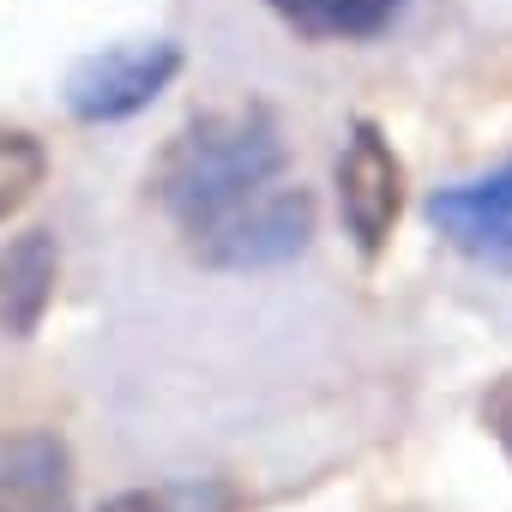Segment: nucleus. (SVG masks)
I'll return each instance as SVG.
<instances>
[{
    "label": "nucleus",
    "mask_w": 512,
    "mask_h": 512,
    "mask_svg": "<svg viewBox=\"0 0 512 512\" xmlns=\"http://www.w3.org/2000/svg\"><path fill=\"white\" fill-rule=\"evenodd\" d=\"M151 199L211 272L284 266L314 235V193L290 175V145L266 103L193 115L163 145Z\"/></svg>",
    "instance_id": "1"
},
{
    "label": "nucleus",
    "mask_w": 512,
    "mask_h": 512,
    "mask_svg": "<svg viewBox=\"0 0 512 512\" xmlns=\"http://www.w3.org/2000/svg\"><path fill=\"white\" fill-rule=\"evenodd\" d=\"M338 211H344L350 241L362 247V260H380V247L392 241L398 211H404V163H398L392 139L374 121H356L350 139H344V157H338Z\"/></svg>",
    "instance_id": "2"
},
{
    "label": "nucleus",
    "mask_w": 512,
    "mask_h": 512,
    "mask_svg": "<svg viewBox=\"0 0 512 512\" xmlns=\"http://www.w3.org/2000/svg\"><path fill=\"white\" fill-rule=\"evenodd\" d=\"M181 73V49L175 43H163V37H151V43H121V49H103V55H91V61H79L73 67V79H67V109L79 115V121H127V115H139L169 79Z\"/></svg>",
    "instance_id": "3"
},
{
    "label": "nucleus",
    "mask_w": 512,
    "mask_h": 512,
    "mask_svg": "<svg viewBox=\"0 0 512 512\" xmlns=\"http://www.w3.org/2000/svg\"><path fill=\"white\" fill-rule=\"evenodd\" d=\"M434 229L482 266H512V157L476 181L440 187L428 199Z\"/></svg>",
    "instance_id": "4"
},
{
    "label": "nucleus",
    "mask_w": 512,
    "mask_h": 512,
    "mask_svg": "<svg viewBox=\"0 0 512 512\" xmlns=\"http://www.w3.org/2000/svg\"><path fill=\"white\" fill-rule=\"evenodd\" d=\"M0 512H73V452L61 434H0Z\"/></svg>",
    "instance_id": "5"
},
{
    "label": "nucleus",
    "mask_w": 512,
    "mask_h": 512,
    "mask_svg": "<svg viewBox=\"0 0 512 512\" xmlns=\"http://www.w3.org/2000/svg\"><path fill=\"white\" fill-rule=\"evenodd\" d=\"M55 272H61V253L49 229H25L0 247V326L13 338H31L55 302Z\"/></svg>",
    "instance_id": "6"
},
{
    "label": "nucleus",
    "mask_w": 512,
    "mask_h": 512,
    "mask_svg": "<svg viewBox=\"0 0 512 512\" xmlns=\"http://www.w3.org/2000/svg\"><path fill=\"white\" fill-rule=\"evenodd\" d=\"M266 7L314 43H362L404 13V0H266Z\"/></svg>",
    "instance_id": "7"
},
{
    "label": "nucleus",
    "mask_w": 512,
    "mask_h": 512,
    "mask_svg": "<svg viewBox=\"0 0 512 512\" xmlns=\"http://www.w3.org/2000/svg\"><path fill=\"white\" fill-rule=\"evenodd\" d=\"M103 512H235V500L217 482H157L103 500Z\"/></svg>",
    "instance_id": "8"
},
{
    "label": "nucleus",
    "mask_w": 512,
    "mask_h": 512,
    "mask_svg": "<svg viewBox=\"0 0 512 512\" xmlns=\"http://www.w3.org/2000/svg\"><path fill=\"white\" fill-rule=\"evenodd\" d=\"M49 157L31 133H0V223H7L19 205H31V193L43 187Z\"/></svg>",
    "instance_id": "9"
},
{
    "label": "nucleus",
    "mask_w": 512,
    "mask_h": 512,
    "mask_svg": "<svg viewBox=\"0 0 512 512\" xmlns=\"http://www.w3.org/2000/svg\"><path fill=\"white\" fill-rule=\"evenodd\" d=\"M476 416H482V428H488V440L506 452V464H512V368L500 374V380H488V392H482V404H476Z\"/></svg>",
    "instance_id": "10"
}]
</instances>
